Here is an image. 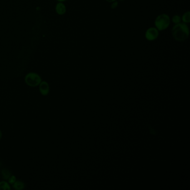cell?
<instances>
[{"label": "cell", "mask_w": 190, "mask_h": 190, "mask_svg": "<svg viewBox=\"0 0 190 190\" xmlns=\"http://www.w3.org/2000/svg\"><path fill=\"white\" fill-rule=\"evenodd\" d=\"M173 38L178 42H183L187 39L190 30L187 24L179 23L175 24L172 29Z\"/></svg>", "instance_id": "1"}, {"label": "cell", "mask_w": 190, "mask_h": 190, "mask_svg": "<svg viewBox=\"0 0 190 190\" xmlns=\"http://www.w3.org/2000/svg\"><path fill=\"white\" fill-rule=\"evenodd\" d=\"M170 16L166 13L158 15L155 20V28L158 31H163L167 29L170 25Z\"/></svg>", "instance_id": "2"}, {"label": "cell", "mask_w": 190, "mask_h": 190, "mask_svg": "<svg viewBox=\"0 0 190 190\" xmlns=\"http://www.w3.org/2000/svg\"><path fill=\"white\" fill-rule=\"evenodd\" d=\"M25 83L31 87H36L39 86L42 82V79L40 75L36 73H28L25 77Z\"/></svg>", "instance_id": "3"}, {"label": "cell", "mask_w": 190, "mask_h": 190, "mask_svg": "<svg viewBox=\"0 0 190 190\" xmlns=\"http://www.w3.org/2000/svg\"><path fill=\"white\" fill-rule=\"evenodd\" d=\"M159 36V31L154 27L148 28L145 33V38L148 41H152Z\"/></svg>", "instance_id": "4"}, {"label": "cell", "mask_w": 190, "mask_h": 190, "mask_svg": "<svg viewBox=\"0 0 190 190\" xmlns=\"http://www.w3.org/2000/svg\"><path fill=\"white\" fill-rule=\"evenodd\" d=\"M39 91L43 96H46L50 92V86L46 81H42L39 84Z\"/></svg>", "instance_id": "5"}, {"label": "cell", "mask_w": 190, "mask_h": 190, "mask_svg": "<svg viewBox=\"0 0 190 190\" xmlns=\"http://www.w3.org/2000/svg\"><path fill=\"white\" fill-rule=\"evenodd\" d=\"M55 10H56V12L58 13V15H64L66 13V8L63 3L59 2L56 4Z\"/></svg>", "instance_id": "6"}, {"label": "cell", "mask_w": 190, "mask_h": 190, "mask_svg": "<svg viewBox=\"0 0 190 190\" xmlns=\"http://www.w3.org/2000/svg\"><path fill=\"white\" fill-rule=\"evenodd\" d=\"M13 187L15 190H24L25 188V183L22 181L16 180V181L13 184Z\"/></svg>", "instance_id": "7"}, {"label": "cell", "mask_w": 190, "mask_h": 190, "mask_svg": "<svg viewBox=\"0 0 190 190\" xmlns=\"http://www.w3.org/2000/svg\"><path fill=\"white\" fill-rule=\"evenodd\" d=\"M181 20L183 23L185 24H188L190 22V11H187L184 13L182 16Z\"/></svg>", "instance_id": "8"}, {"label": "cell", "mask_w": 190, "mask_h": 190, "mask_svg": "<svg viewBox=\"0 0 190 190\" xmlns=\"http://www.w3.org/2000/svg\"><path fill=\"white\" fill-rule=\"evenodd\" d=\"M1 175L4 180H8V178L10 177L12 175L10 171L8 170L7 169H3L1 171Z\"/></svg>", "instance_id": "9"}, {"label": "cell", "mask_w": 190, "mask_h": 190, "mask_svg": "<svg viewBox=\"0 0 190 190\" xmlns=\"http://www.w3.org/2000/svg\"><path fill=\"white\" fill-rule=\"evenodd\" d=\"M10 190L11 187L8 182L3 181L0 182V190Z\"/></svg>", "instance_id": "10"}, {"label": "cell", "mask_w": 190, "mask_h": 190, "mask_svg": "<svg viewBox=\"0 0 190 190\" xmlns=\"http://www.w3.org/2000/svg\"><path fill=\"white\" fill-rule=\"evenodd\" d=\"M172 21L174 24H177L181 22V17L180 15H174L172 18Z\"/></svg>", "instance_id": "11"}, {"label": "cell", "mask_w": 190, "mask_h": 190, "mask_svg": "<svg viewBox=\"0 0 190 190\" xmlns=\"http://www.w3.org/2000/svg\"><path fill=\"white\" fill-rule=\"evenodd\" d=\"M8 183L10 185H13V184L17 180H16V177L15 176L11 175L10 176V177L8 178Z\"/></svg>", "instance_id": "12"}, {"label": "cell", "mask_w": 190, "mask_h": 190, "mask_svg": "<svg viewBox=\"0 0 190 190\" xmlns=\"http://www.w3.org/2000/svg\"><path fill=\"white\" fill-rule=\"evenodd\" d=\"M118 6V2L115 1L112 3V4L110 5V8L112 10H114L116 8H117Z\"/></svg>", "instance_id": "13"}, {"label": "cell", "mask_w": 190, "mask_h": 190, "mask_svg": "<svg viewBox=\"0 0 190 190\" xmlns=\"http://www.w3.org/2000/svg\"><path fill=\"white\" fill-rule=\"evenodd\" d=\"M108 3H112L113 2H114V1H117V0H105Z\"/></svg>", "instance_id": "14"}, {"label": "cell", "mask_w": 190, "mask_h": 190, "mask_svg": "<svg viewBox=\"0 0 190 190\" xmlns=\"http://www.w3.org/2000/svg\"><path fill=\"white\" fill-rule=\"evenodd\" d=\"M2 137H3V133H2V132H1V130H0V140H1V138H2Z\"/></svg>", "instance_id": "15"}, {"label": "cell", "mask_w": 190, "mask_h": 190, "mask_svg": "<svg viewBox=\"0 0 190 190\" xmlns=\"http://www.w3.org/2000/svg\"><path fill=\"white\" fill-rule=\"evenodd\" d=\"M57 1H59V2H61V3H63V2H65V1H66V0H57Z\"/></svg>", "instance_id": "16"}, {"label": "cell", "mask_w": 190, "mask_h": 190, "mask_svg": "<svg viewBox=\"0 0 190 190\" xmlns=\"http://www.w3.org/2000/svg\"><path fill=\"white\" fill-rule=\"evenodd\" d=\"M120 1H124V0H120Z\"/></svg>", "instance_id": "17"}, {"label": "cell", "mask_w": 190, "mask_h": 190, "mask_svg": "<svg viewBox=\"0 0 190 190\" xmlns=\"http://www.w3.org/2000/svg\"><path fill=\"white\" fill-rule=\"evenodd\" d=\"M0 165H1V164H0Z\"/></svg>", "instance_id": "18"}]
</instances>
